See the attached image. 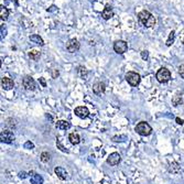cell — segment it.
I'll return each instance as SVG.
<instances>
[{
    "label": "cell",
    "instance_id": "37",
    "mask_svg": "<svg viewBox=\"0 0 184 184\" xmlns=\"http://www.w3.org/2000/svg\"><path fill=\"white\" fill-rule=\"evenodd\" d=\"M89 1H95V0H89Z\"/></svg>",
    "mask_w": 184,
    "mask_h": 184
},
{
    "label": "cell",
    "instance_id": "4",
    "mask_svg": "<svg viewBox=\"0 0 184 184\" xmlns=\"http://www.w3.org/2000/svg\"><path fill=\"white\" fill-rule=\"evenodd\" d=\"M126 80L128 82L130 86H132V87H136V86H138L139 84H140V80H141V77L139 75L138 73H136V72H128L127 74H126Z\"/></svg>",
    "mask_w": 184,
    "mask_h": 184
},
{
    "label": "cell",
    "instance_id": "17",
    "mask_svg": "<svg viewBox=\"0 0 184 184\" xmlns=\"http://www.w3.org/2000/svg\"><path fill=\"white\" fill-rule=\"evenodd\" d=\"M68 140H70V142L72 144H78L80 142V137L78 134H76V132H73V134H70L68 136Z\"/></svg>",
    "mask_w": 184,
    "mask_h": 184
},
{
    "label": "cell",
    "instance_id": "18",
    "mask_svg": "<svg viewBox=\"0 0 184 184\" xmlns=\"http://www.w3.org/2000/svg\"><path fill=\"white\" fill-rule=\"evenodd\" d=\"M0 17H1V20L2 21L8 20L9 11H8V9L6 8L4 6H1V7H0Z\"/></svg>",
    "mask_w": 184,
    "mask_h": 184
},
{
    "label": "cell",
    "instance_id": "12",
    "mask_svg": "<svg viewBox=\"0 0 184 184\" xmlns=\"http://www.w3.org/2000/svg\"><path fill=\"white\" fill-rule=\"evenodd\" d=\"M106 89V85L103 82H97L93 85V92L95 93L96 95H101Z\"/></svg>",
    "mask_w": 184,
    "mask_h": 184
},
{
    "label": "cell",
    "instance_id": "9",
    "mask_svg": "<svg viewBox=\"0 0 184 184\" xmlns=\"http://www.w3.org/2000/svg\"><path fill=\"white\" fill-rule=\"evenodd\" d=\"M80 49V42L77 41L76 39H72L68 41V43L66 44V50L70 53H75Z\"/></svg>",
    "mask_w": 184,
    "mask_h": 184
},
{
    "label": "cell",
    "instance_id": "7",
    "mask_svg": "<svg viewBox=\"0 0 184 184\" xmlns=\"http://www.w3.org/2000/svg\"><path fill=\"white\" fill-rule=\"evenodd\" d=\"M22 85L27 91H34L37 88V83L31 76H25L22 80Z\"/></svg>",
    "mask_w": 184,
    "mask_h": 184
},
{
    "label": "cell",
    "instance_id": "22",
    "mask_svg": "<svg viewBox=\"0 0 184 184\" xmlns=\"http://www.w3.org/2000/svg\"><path fill=\"white\" fill-rule=\"evenodd\" d=\"M40 158H41L42 162H44V163H45V162H49V161L51 160V155L49 153V152H46L45 151V152H42Z\"/></svg>",
    "mask_w": 184,
    "mask_h": 184
},
{
    "label": "cell",
    "instance_id": "3",
    "mask_svg": "<svg viewBox=\"0 0 184 184\" xmlns=\"http://www.w3.org/2000/svg\"><path fill=\"white\" fill-rule=\"evenodd\" d=\"M155 77H157L159 83H167L171 80V73L167 67H161L159 71L157 72Z\"/></svg>",
    "mask_w": 184,
    "mask_h": 184
},
{
    "label": "cell",
    "instance_id": "36",
    "mask_svg": "<svg viewBox=\"0 0 184 184\" xmlns=\"http://www.w3.org/2000/svg\"><path fill=\"white\" fill-rule=\"evenodd\" d=\"M12 1H14V2H16V4H18V1H17V0H12Z\"/></svg>",
    "mask_w": 184,
    "mask_h": 184
},
{
    "label": "cell",
    "instance_id": "19",
    "mask_svg": "<svg viewBox=\"0 0 184 184\" xmlns=\"http://www.w3.org/2000/svg\"><path fill=\"white\" fill-rule=\"evenodd\" d=\"M40 56H41V52L40 51H37V50H33L29 52V58L31 60H33V61H38L40 59Z\"/></svg>",
    "mask_w": 184,
    "mask_h": 184
},
{
    "label": "cell",
    "instance_id": "1",
    "mask_svg": "<svg viewBox=\"0 0 184 184\" xmlns=\"http://www.w3.org/2000/svg\"><path fill=\"white\" fill-rule=\"evenodd\" d=\"M138 20L146 28H151V27L155 25V23H157L155 18L147 10H142V11H140L138 13Z\"/></svg>",
    "mask_w": 184,
    "mask_h": 184
},
{
    "label": "cell",
    "instance_id": "27",
    "mask_svg": "<svg viewBox=\"0 0 184 184\" xmlns=\"http://www.w3.org/2000/svg\"><path fill=\"white\" fill-rule=\"evenodd\" d=\"M34 148V144L31 141H27L24 143V149H33Z\"/></svg>",
    "mask_w": 184,
    "mask_h": 184
},
{
    "label": "cell",
    "instance_id": "29",
    "mask_svg": "<svg viewBox=\"0 0 184 184\" xmlns=\"http://www.w3.org/2000/svg\"><path fill=\"white\" fill-rule=\"evenodd\" d=\"M141 58H142L143 60H148V58H149L148 51H142V52H141Z\"/></svg>",
    "mask_w": 184,
    "mask_h": 184
},
{
    "label": "cell",
    "instance_id": "15",
    "mask_svg": "<svg viewBox=\"0 0 184 184\" xmlns=\"http://www.w3.org/2000/svg\"><path fill=\"white\" fill-rule=\"evenodd\" d=\"M56 128L61 130H67L71 128V122L67 121V120H59V121L55 124Z\"/></svg>",
    "mask_w": 184,
    "mask_h": 184
},
{
    "label": "cell",
    "instance_id": "8",
    "mask_svg": "<svg viewBox=\"0 0 184 184\" xmlns=\"http://www.w3.org/2000/svg\"><path fill=\"white\" fill-rule=\"evenodd\" d=\"M121 161V157L120 155L118 153V152H113V153H110L108 155V158H107V163L110 164V165H117L119 162Z\"/></svg>",
    "mask_w": 184,
    "mask_h": 184
},
{
    "label": "cell",
    "instance_id": "35",
    "mask_svg": "<svg viewBox=\"0 0 184 184\" xmlns=\"http://www.w3.org/2000/svg\"><path fill=\"white\" fill-rule=\"evenodd\" d=\"M28 174H29V175H32V174H33V175H34V174H37V173H34L33 171H31V172H29V173H28Z\"/></svg>",
    "mask_w": 184,
    "mask_h": 184
},
{
    "label": "cell",
    "instance_id": "21",
    "mask_svg": "<svg viewBox=\"0 0 184 184\" xmlns=\"http://www.w3.org/2000/svg\"><path fill=\"white\" fill-rule=\"evenodd\" d=\"M174 38H175V32L174 31H171L170 32V35H169V38L167 40V46H171L173 44V42H174Z\"/></svg>",
    "mask_w": 184,
    "mask_h": 184
},
{
    "label": "cell",
    "instance_id": "25",
    "mask_svg": "<svg viewBox=\"0 0 184 184\" xmlns=\"http://www.w3.org/2000/svg\"><path fill=\"white\" fill-rule=\"evenodd\" d=\"M125 140H127L126 136H115L113 138V141H115V142H122Z\"/></svg>",
    "mask_w": 184,
    "mask_h": 184
},
{
    "label": "cell",
    "instance_id": "30",
    "mask_svg": "<svg viewBox=\"0 0 184 184\" xmlns=\"http://www.w3.org/2000/svg\"><path fill=\"white\" fill-rule=\"evenodd\" d=\"M39 82H40V84L42 85V87H46V82H45V80H44L43 77L39 78Z\"/></svg>",
    "mask_w": 184,
    "mask_h": 184
},
{
    "label": "cell",
    "instance_id": "34",
    "mask_svg": "<svg viewBox=\"0 0 184 184\" xmlns=\"http://www.w3.org/2000/svg\"><path fill=\"white\" fill-rule=\"evenodd\" d=\"M54 10H56V7H55V6H51L50 7V9H47V11H54Z\"/></svg>",
    "mask_w": 184,
    "mask_h": 184
},
{
    "label": "cell",
    "instance_id": "28",
    "mask_svg": "<svg viewBox=\"0 0 184 184\" xmlns=\"http://www.w3.org/2000/svg\"><path fill=\"white\" fill-rule=\"evenodd\" d=\"M179 74L181 75L182 78H184V64H182V65L179 66Z\"/></svg>",
    "mask_w": 184,
    "mask_h": 184
},
{
    "label": "cell",
    "instance_id": "33",
    "mask_svg": "<svg viewBox=\"0 0 184 184\" xmlns=\"http://www.w3.org/2000/svg\"><path fill=\"white\" fill-rule=\"evenodd\" d=\"M175 121L178 122L179 125H183V124H184V120H183V119H181V118H179V117L175 118Z\"/></svg>",
    "mask_w": 184,
    "mask_h": 184
},
{
    "label": "cell",
    "instance_id": "20",
    "mask_svg": "<svg viewBox=\"0 0 184 184\" xmlns=\"http://www.w3.org/2000/svg\"><path fill=\"white\" fill-rule=\"evenodd\" d=\"M31 184H43V178L39 174H35L31 178Z\"/></svg>",
    "mask_w": 184,
    "mask_h": 184
},
{
    "label": "cell",
    "instance_id": "13",
    "mask_svg": "<svg viewBox=\"0 0 184 184\" xmlns=\"http://www.w3.org/2000/svg\"><path fill=\"white\" fill-rule=\"evenodd\" d=\"M54 173L58 175V178H59L60 180H66L67 176H68V173H67V171L64 169V167H56L54 169Z\"/></svg>",
    "mask_w": 184,
    "mask_h": 184
},
{
    "label": "cell",
    "instance_id": "32",
    "mask_svg": "<svg viewBox=\"0 0 184 184\" xmlns=\"http://www.w3.org/2000/svg\"><path fill=\"white\" fill-rule=\"evenodd\" d=\"M18 175H19L20 179H25V178H27V173L22 171V172H19V174H18Z\"/></svg>",
    "mask_w": 184,
    "mask_h": 184
},
{
    "label": "cell",
    "instance_id": "16",
    "mask_svg": "<svg viewBox=\"0 0 184 184\" xmlns=\"http://www.w3.org/2000/svg\"><path fill=\"white\" fill-rule=\"evenodd\" d=\"M30 41L35 43V44H39V45H44V41H43V39L39 35V34H31L29 37Z\"/></svg>",
    "mask_w": 184,
    "mask_h": 184
},
{
    "label": "cell",
    "instance_id": "10",
    "mask_svg": "<svg viewBox=\"0 0 184 184\" xmlns=\"http://www.w3.org/2000/svg\"><path fill=\"white\" fill-rule=\"evenodd\" d=\"M74 114H75L77 117L83 118L84 119V118L88 117V115H89V110H88V108L87 107H85V106H80V107L75 108Z\"/></svg>",
    "mask_w": 184,
    "mask_h": 184
},
{
    "label": "cell",
    "instance_id": "5",
    "mask_svg": "<svg viewBox=\"0 0 184 184\" xmlns=\"http://www.w3.org/2000/svg\"><path fill=\"white\" fill-rule=\"evenodd\" d=\"M14 138H16L14 134L10 130H2L0 134V140L4 143H12Z\"/></svg>",
    "mask_w": 184,
    "mask_h": 184
},
{
    "label": "cell",
    "instance_id": "26",
    "mask_svg": "<svg viewBox=\"0 0 184 184\" xmlns=\"http://www.w3.org/2000/svg\"><path fill=\"white\" fill-rule=\"evenodd\" d=\"M56 146H58V148H60V150L63 151V152H66V153L68 152V150L61 143V140H60V139H58V141H56Z\"/></svg>",
    "mask_w": 184,
    "mask_h": 184
},
{
    "label": "cell",
    "instance_id": "31",
    "mask_svg": "<svg viewBox=\"0 0 184 184\" xmlns=\"http://www.w3.org/2000/svg\"><path fill=\"white\" fill-rule=\"evenodd\" d=\"M59 71H58V70H53V73H52V77H53V78H56V77H58V76H59Z\"/></svg>",
    "mask_w": 184,
    "mask_h": 184
},
{
    "label": "cell",
    "instance_id": "11",
    "mask_svg": "<svg viewBox=\"0 0 184 184\" xmlns=\"http://www.w3.org/2000/svg\"><path fill=\"white\" fill-rule=\"evenodd\" d=\"M1 87L6 89V91H10L14 87V83L11 78H8V77H2L1 78Z\"/></svg>",
    "mask_w": 184,
    "mask_h": 184
},
{
    "label": "cell",
    "instance_id": "23",
    "mask_svg": "<svg viewBox=\"0 0 184 184\" xmlns=\"http://www.w3.org/2000/svg\"><path fill=\"white\" fill-rule=\"evenodd\" d=\"M77 72H78V75H80L83 80L86 78V76H87V71H86V68H85V67L80 66L78 67V70H77Z\"/></svg>",
    "mask_w": 184,
    "mask_h": 184
},
{
    "label": "cell",
    "instance_id": "38",
    "mask_svg": "<svg viewBox=\"0 0 184 184\" xmlns=\"http://www.w3.org/2000/svg\"><path fill=\"white\" fill-rule=\"evenodd\" d=\"M183 44H184V40H183Z\"/></svg>",
    "mask_w": 184,
    "mask_h": 184
},
{
    "label": "cell",
    "instance_id": "6",
    "mask_svg": "<svg viewBox=\"0 0 184 184\" xmlns=\"http://www.w3.org/2000/svg\"><path fill=\"white\" fill-rule=\"evenodd\" d=\"M114 50L118 54H124L128 50V43L126 41H122V40L116 41L114 43Z\"/></svg>",
    "mask_w": 184,
    "mask_h": 184
},
{
    "label": "cell",
    "instance_id": "14",
    "mask_svg": "<svg viewBox=\"0 0 184 184\" xmlns=\"http://www.w3.org/2000/svg\"><path fill=\"white\" fill-rule=\"evenodd\" d=\"M101 17L104 18L105 20H109L110 18L114 17L113 8H111L109 4H106V7H105L104 10H103V12H101Z\"/></svg>",
    "mask_w": 184,
    "mask_h": 184
},
{
    "label": "cell",
    "instance_id": "2",
    "mask_svg": "<svg viewBox=\"0 0 184 184\" xmlns=\"http://www.w3.org/2000/svg\"><path fill=\"white\" fill-rule=\"evenodd\" d=\"M134 130H136V132L138 134H140V136H149V134H151V132H152L151 126L146 121L139 122L138 125L136 126Z\"/></svg>",
    "mask_w": 184,
    "mask_h": 184
},
{
    "label": "cell",
    "instance_id": "24",
    "mask_svg": "<svg viewBox=\"0 0 184 184\" xmlns=\"http://www.w3.org/2000/svg\"><path fill=\"white\" fill-rule=\"evenodd\" d=\"M172 104H173V106H175V107L182 104V98H181V96H174L173 97V99H172Z\"/></svg>",
    "mask_w": 184,
    "mask_h": 184
}]
</instances>
